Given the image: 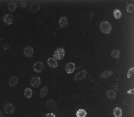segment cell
<instances>
[{
	"label": "cell",
	"mask_w": 134,
	"mask_h": 117,
	"mask_svg": "<svg viewBox=\"0 0 134 117\" xmlns=\"http://www.w3.org/2000/svg\"><path fill=\"white\" fill-rule=\"evenodd\" d=\"M111 55L114 59H117L120 57V51L117 49H114L111 51Z\"/></svg>",
	"instance_id": "22"
},
{
	"label": "cell",
	"mask_w": 134,
	"mask_h": 117,
	"mask_svg": "<svg viewBox=\"0 0 134 117\" xmlns=\"http://www.w3.org/2000/svg\"><path fill=\"white\" fill-rule=\"evenodd\" d=\"M46 117H56L53 113H48L46 114Z\"/></svg>",
	"instance_id": "27"
},
{
	"label": "cell",
	"mask_w": 134,
	"mask_h": 117,
	"mask_svg": "<svg viewBox=\"0 0 134 117\" xmlns=\"http://www.w3.org/2000/svg\"><path fill=\"white\" fill-rule=\"evenodd\" d=\"M0 117H4V115L2 113V111L0 110Z\"/></svg>",
	"instance_id": "29"
},
{
	"label": "cell",
	"mask_w": 134,
	"mask_h": 117,
	"mask_svg": "<svg viewBox=\"0 0 134 117\" xmlns=\"http://www.w3.org/2000/svg\"><path fill=\"white\" fill-rule=\"evenodd\" d=\"M87 115V113L84 109H79L76 113V117H86Z\"/></svg>",
	"instance_id": "21"
},
{
	"label": "cell",
	"mask_w": 134,
	"mask_h": 117,
	"mask_svg": "<svg viewBox=\"0 0 134 117\" xmlns=\"http://www.w3.org/2000/svg\"><path fill=\"white\" fill-rule=\"evenodd\" d=\"M75 64L73 62H69L67 63L65 67L66 72L68 74L73 73L75 70Z\"/></svg>",
	"instance_id": "10"
},
{
	"label": "cell",
	"mask_w": 134,
	"mask_h": 117,
	"mask_svg": "<svg viewBox=\"0 0 134 117\" xmlns=\"http://www.w3.org/2000/svg\"><path fill=\"white\" fill-rule=\"evenodd\" d=\"M100 30L103 33L108 34L112 30V26L110 22L107 21H103L100 23Z\"/></svg>",
	"instance_id": "1"
},
{
	"label": "cell",
	"mask_w": 134,
	"mask_h": 117,
	"mask_svg": "<svg viewBox=\"0 0 134 117\" xmlns=\"http://www.w3.org/2000/svg\"><path fill=\"white\" fill-rule=\"evenodd\" d=\"M46 107L50 110H54L57 107V104L56 102L53 100H48L45 104Z\"/></svg>",
	"instance_id": "11"
},
{
	"label": "cell",
	"mask_w": 134,
	"mask_h": 117,
	"mask_svg": "<svg viewBox=\"0 0 134 117\" xmlns=\"http://www.w3.org/2000/svg\"><path fill=\"white\" fill-rule=\"evenodd\" d=\"M41 8L40 5L36 2H34L32 3L29 7V11L32 13H36L38 12Z\"/></svg>",
	"instance_id": "4"
},
{
	"label": "cell",
	"mask_w": 134,
	"mask_h": 117,
	"mask_svg": "<svg viewBox=\"0 0 134 117\" xmlns=\"http://www.w3.org/2000/svg\"><path fill=\"white\" fill-rule=\"evenodd\" d=\"M113 114L114 117H122L123 115L122 109L118 107H116L114 109Z\"/></svg>",
	"instance_id": "17"
},
{
	"label": "cell",
	"mask_w": 134,
	"mask_h": 117,
	"mask_svg": "<svg viewBox=\"0 0 134 117\" xmlns=\"http://www.w3.org/2000/svg\"><path fill=\"white\" fill-rule=\"evenodd\" d=\"M113 15L116 19H120L122 16V13L118 9H116L113 12Z\"/></svg>",
	"instance_id": "23"
},
{
	"label": "cell",
	"mask_w": 134,
	"mask_h": 117,
	"mask_svg": "<svg viewBox=\"0 0 134 117\" xmlns=\"http://www.w3.org/2000/svg\"><path fill=\"white\" fill-rule=\"evenodd\" d=\"M24 55L27 58H30L33 56L34 54V49L32 46H27L23 50Z\"/></svg>",
	"instance_id": "5"
},
{
	"label": "cell",
	"mask_w": 134,
	"mask_h": 117,
	"mask_svg": "<svg viewBox=\"0 0 134 117\" xmlns=\"http://www.w3.org/2000/svg\"><path fill=\"white\" fill-rule=\"evenodd\" d=\"M114 74V72L111 71V70H106V71H104L103 72H102L100 75V77L101 78H106L108 77H109L110 76H111Z\"/></svg>",
	"instance_id": "15"
},
{
	"label": "cell",
	"mask_w": 134,
	"mask_h": 117,
	"mask_svg": "<svg viewBox=\"0 0 134 117\" xmlns=\"http://www.w3.org/2000/svg\"><path fill=\"white\" fill-rule=\"evenodd\" d=\"M41 83V78L39 77H34L31 80V84L32 87L35 88H38Z\"/></svg>",
	"instance_id": "9"
},
{
	"label": "cell",
	"mask_w": 134,
	"mask_h": 117,
	"mask_svg": "<svg viewBox=\"0 0 134 117\" xmlns=\"http://www.w3.org/2000/svg\"><path fill=\"white\" fill-rule=\"evenodd\" d=\"M4 23L7 26H10L13 23V17L10 14H5L3 18Z\"/></svg>",
	"instance_id": "8"
},
{
	"label": "cell",
	"mask_w": 134,
	"mask_h": 117,
	"mask_svg": "<svg viewBox=\"0 0 134 117\" xmlns=\"http://www.w3.org/2000/svg\"><path fill=\"white\" fill-rule=\"evenodd\" d=\"M106 95L111 100L115 99L117 96V93L116 91H115L113 90H109L107 91L106 92Z\"/></svg>",
	"instance_id": "19"
},
{
	"label": "cell",
	"mask_w": 134,
	"mask_h": 117,
	"mask_svg": "<svg viewBox=\"0 0 134 117\" xmlns=\"http://www.w3.org/2000/svg\"><path fill=\"white\" fill-rule=\"evenodd\" d=\"M48 65L51 68H56L58 65V62L54 58H49L47 61Z\"/></svg>",
	"instance_id": "14"
},
{
	"label": "cell",
	"mask_w": 134,
	"mask_h": 117,
	"mask_svg": "<svg viewBox=\"0 0 134 117\" xmlns=\"http://www.w3.org/2000/svg\"><path fill=\"white\" fill-rule=\"evenodd\" d=\"M126 11L127 13H134V6L133 4H130L128 5L126 7Z\"/></svg>",
	"instance_id": "24"
},
{
	"label": "cell",
	"mask_w": 134,
	"mask_h": 117,
	"mask_svg": "<svg viewBox=\"0 0 134 117\" xmlns=\"http://www.w3.org/2000/svg\"><path fill=\"white\" fill-rule=\"evenodd\" d=\"M7 8L10 11V12H15L16 11L17 8V4L15 2H12L8 3V5H7Z\"/></svg>",
	"instance_id": "20"
},
{
	"label": "cell",
	"mask_w": 134,
	"mask_h": 117,
	"mask_svg": "<svg viewBox=\"0 0 134 117\" xmlns=\"http://www.w3.org/2000/svg\"><path fill=\"white\" fill-rule=\"evenodd\" d=\"M68 23V20L67 17L66 16H62L60 18L59 20V25L60 28H66Z\"/></svg>",
	"instance_id": "12"
},
{
	"label": "cell",
	"mask_w": 134,
	"mask_h": 117,
	"mask_svg": "<svg viewBox=\"0 0 134 117\" xmlns=\"http://www.w3.org/2000/svg\"><path fill=\"white\" fill-rule=\"evenodd\" d=\"M20 4L22 7L25 8L26 7V2L25 1H21L20 2Z\"/></svg>",
	"instance_id": "26"
},
{
	"label": "cell",
	"mask_w": 134,
	"mask_h": 117,
	"mask_svg": "<svg viewBox=\"0 0 134 117\" xmlns=\"http://www.w3.org/2000/svg\"><path fill=\"white\" fill-rule=\"evenodd\" d=\"M48 93H49V88H48V87H47V86L43 87L41 89V90L40 92V93H39L40 97L41 98H44L45 96H46L47 95Z\"/></svg>",
	"instance_id": "18"
},
{
	"label": "cell",
	"mask_w": 134,
	"mask_h": 117,
	"mask_svg": "<svg viewBox=\"0 0 134 117\" xmlns=\"http://www.w3.org/2000/svg\"><path fill=\"white\" fill-rule=\"evenodd\" d=\"M134 89H131L127 91V93L129 94H134Z\"/></svg>",
	"instance_id": "28"
},
{
	"label": "cell",
	"mask_w": 134,
	"mask_h": 117,
	"mask_svg": "<svg viewBox=\"0 0 134 117\" xmlns=\"http://www.w3.org/2000/svg\"><path fill=\"white\" fill-rule=\"evenodd\" d=\"M18 82H19L18 77L16 76H13L9 78L8 80V84L10 87H15L18 84Z\"/></svg>",
	"instance_id": "13"
},
{
	"label": "cell",
	"mask_w": 134,
	"mask_h": 117,
	"mask_svg": "<svg viewBox=\"0 0 134 117\" xmlns=\"http://www.w3.org/2000/svg\"><path fill=\"white\" fill-rule=\"evenodd\" d=\"M87 72L86 70H82L76 73L74 76V80L76 82L81 81L86 77L87 76Z\"/></svg>",
	"instance_id": "6"
},
{
	"label": "cell",
	"mask_w": 134,
	"mask_h": 117,
	"mask_svg": "<svg viewBox=\"0 0 134 117\" xmlns=\"http://www.w3.org/2000/svg\"><path fill=\"white\" fill-rule=\"evenodd\" d=\"M134 67H132L131 68L129 71H128V73H127V77L128 78H131L133 75H134Z\"/></svg>",
	"instance_id": "25"
},
{
	"label": "cell",
	"mask_w": 134,
	"mask_h": 117,
	"mask_svg": "<svg viewBox=\"0 0 134 117\" xmlns=\"http://www.w3.org/2000/svg\"><path fill=\"white\" fill-rule=\"evenodd\" d=\"M24 95L27 99H30L33 96V91L31 88H27L25 89L24 91Z\"/></svg>",
	"instance_id": "16"
},
{
	"label": "cell",
	"mask_w": 134,
	"mask_h": 117,
	"mask_svg": "<svg viewBox=\"0 0 134 117\" xmlns=\"http://www.w3.org/2000/svg\"><path fill=\"white\" fill-rule=\"evenodd\" d=\"M43 63L41 61H37L34 64V70L36 73H41L43 70Z\"/></svg>",
	"instance_id": "7"
},
{
	"label": "cell",
	"mask_w": 134,
	"mask_h": 117,
	"mask_svg": "<svg viewBox=\"0 0 134 117\" xmlns=\"http://www.w3.org/2000/svg\"><path fill=\"white\" fill-rule=\"evenodd\" d=\"M65 50L63 48H58L53 54V58L56 60H62L65 55Z\"/></svg>",
	"instance_id": "2"
},
{
	"label": "cell",
	"mask_w": 134,
	"mask_h": 117,
	"mask_svg": "<svg viewBox=\"0 0 134 117\" xmlns=\"http://www.w3.org/2000/svg\"><path fill=\"white\" fill-rule=\"evenodd\" d=\"M4 112L8 115H12L14 113L15 108L14 105L12 103H7L4 107Z\"/></svg>",
	"instance_id": "3"
}]
</instances>
